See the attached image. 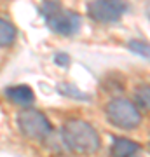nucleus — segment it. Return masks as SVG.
Masks as SVG:
<instances>
[{
	"label": "nucleus",
	"instance_id": "6",
	"mask_svg": "<svg viewBox=\"0 0 150 157\" xmlns=\"http://www.w3.org/2000/svg\"><path fill=\"white\" fill-rule=\"evenodd\" d=\"M6 96L14 105H19V107H30L35 100L33 91L28 86H12V87L6 89Z\"/></svg>",
	"mask_w": 150,
	"mask_h": 157
},
{
	"label": "nucleus",
	"instance_id": "7",
	"mask_svg": "<svg viewBox=\"0 0 150 157\" xmlns=\"http://www.w3.org/2000/svg\"><path fill=\"white\" fill-rule=\"evenodd\" d=\"M140 150L138 143L128 140V138H115L113 143L110 147V154L115 157H128V155H134Z\"/></svg>",
	"mask_w": 150,
	"mask_h": 157
},
{
	"label": "nucleus",
	"instance_id": "2",
	"mask_svg": "<svg viewBox=\"0 0 150 157\" xmlns=\"http://www.w3.org/2000/svg\"><path fill=\"white\" fill-rule=\"evenodd\" d=\"M40 12L47 26L58 35H73L80 28V17L77 12L61 7L56 0H45Z\"/></svg>",
	"mask_w": 150,
	"mask_h": 157
},
{
	"label": "nucleus",
	"instance_id": "4",
	"mask_svg": "<svg viewBox=\"0 0 150 157\" xmlns=\"http://www.w3.org/2000/svg\"><path fill=\"white\" fill-rule=\"evenodd\" d=\"M17 126L21 133L32 140H44L51 133V122L39 110H25L17 115Z\"/></svg>",
	"mask_w": 150,
	"mask_h": 157
},
{
	"label": "nucleus",
	"instance_id": "3",
	"mask_svg": "<svg viewBox=\"0 0 150 157\" xmlns=\"http://www.w3.org/2000/svg\"><path fill=\"white\" fill-rule=\"evenodd\" d=\"M106 117L115 128L134 129L141 122V113L133 101L126 98H115L106 105Z\"/></svg>",
	"mask_w": 150,
	"mask_h": 157
},
{
	"label": "nucleus",
	"instance_id": "1",
	"mask_svg": "<svg viewBox=\"0 0 150 157\" xmlns=\"http://www.w3.org/2000/svg\"><path fill=\"white\" fill-rule=\"evenodd\" d=\"M63 141L68 150L75 154H94L100 148V136L96 129L80 119H70L65 122Z\"/></svg>",
	"mask_w": 150,
	"mask_h": 157
},
{
	"label": "nucleus",
	"instance_id": "8",
	"mask_svg": "<svg viewBox=\"0 0 150 157\" xmlns=\"http://www.w3.org/2000/svg\"><path fill=\"white\" fill-rule=\"evenodd\" d=\"M16 39V28L9 21L0 17V47L11 45Z\"/></svg>",
	"mask_w": 150,
	"mask_h": 157
},
{
	"label": "nucleus",
	"instance_id": "5",
	"mask_svg": "<svg viewBox=\"0 0 150 157\" xmlns=\"http://www.w3.org/2000/svg\"><path fill=\"white\" fill-rule=\"evenodd\" d=\"M128 6L124 0H93L87 4V14L98 23H115L124 16Z\"/></svg>",
	"mask_w": 150,
	"mask_h": 157
},
{
	"label": "nucleus",
	"instance_id": "9",
	"mask_svg": "<svg viewBox=\"0 0 150 157\" xmlns=\"http://www.w3.org/2000/svg\"><path fill=\"white\" fill-rule=\"evenodd\" d=\"M134 100L140 108L150 112V86H140L134 93Z\"/></svg>",
	"mask_w": 150,
	"mask_h": 157
},
{
	"label": "nucleus",
	"instance_id": "10",
	"mask_svg": "<svg viewBox=\"0 0 150 157\" xmlns=\"http://www.w3.org/2000/svg\"><path fill=\"white\" fill-rule=\"evenodd\" d=\"M129 49L133 51V52H136V54H140V56H145L150 59V45L148 44L140 42V40H131L129 42Z\"/></svg>",
	"mask_w": 150,
	"mask_h": 157
}]
</instances>
